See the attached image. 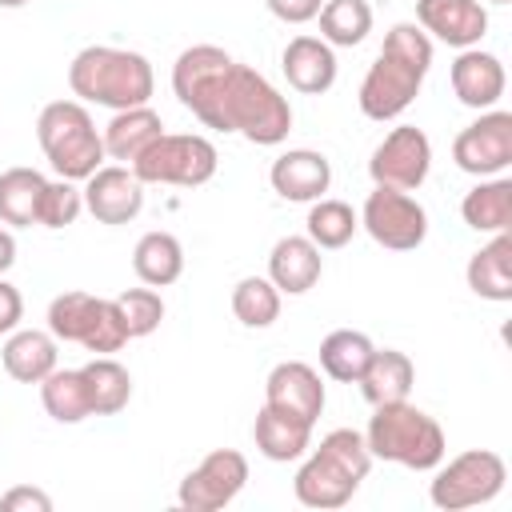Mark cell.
I'll return each instance as SVG.
<instances>
[{"label":"cell","mask_w":512,"mask_h":512,"mask_svg":"<svg viewBox=\"0 0 512 512\" xmlns=\"http://www.w3.org/2000/svg\"><path fill=\"white\" fill-rule=\"evenodd\" d=\"M176 100L216 132H240L252 144H280L292 132V104L248 64L216 44H192L172 64Z\"/></svg>","instance_id":"6da1fadb"},{"label":"cell","mask_w":512,"mask_h":512,"mask_svg":"<svg viewBox=\"0 0 512 512\" xmlns=\"http://www.w3.org/2000/svg\"><path fill=\"white\" fill-rule=\"evenodd\" d=\"M432 68V36L420 24H392L384 36L380 56L360 80V112L368 120H396L420 92Z\"/></svg>","instance_id":"7a4b0ae2"},{"label":"cell","mask_w":512,"mask_h":512,"mask_svg":"<svg viewBox=\"0 0 512 512\" xmlns=\"http://www.w3.org/2000/svg\"><path fill=\"white\" fill-rule=\"evenodd\" d=\"M68 88L84 104L124 112V108H140L152 100L156 76H152L148 56L140 52L112 48V44H88L68 64Z\"/></svg>","instance_id":"3957f363"},{"label":"cell","mask_w":512,"mask_h":512,"mask_svg":"<svg viewBox=\"0 0 512 512\" xmlns=\"http://www.w3.org/2000/svg\"><path fill=\"white\" fill-rule=\"evenodd\" d=\"M368 468H372V452L364 444V432L332 428L312 448V456L296 468L292 492L304 508H344L356 496Z\"/></svg>","instance_id":"277c9868"},{"label":"cell","mask_w":512,"mask_h":512,"mask_svg":"<svg viewBox=\"0 0 512 512\" xmlns=\"http://www.w3.org/2000/svg\"><path fill=\"white\" fill-rule=\"evenodd\" d=\"M364 444L372 452V460H388L412 472H432L448 444H444V428L416 404L408 400H392V404H376L368 428H364Z\"/></svg>","instance_id":"5b68a950"},{"label":"cell","mask_w":512,"mask_h":512,"mask_svg":"<svg viewBox=\"0 0 512 512\" xmlns=\"http://www.w3.org/2000/svg\"><path fill=\"white\" fill-rule=\"evenodd\" d=\"M36 140H40L48 164L56 168V176H64V180H88L108 160L104 140L80 100L44 104L36 116Z\"/></svg>","instance_id":"8992f818"},{"label":"cell","mask_w":512,"mask_h":512,"mask_svg":"<svg viewBox=\"0 0 512 512\" xmlns=\"http://www.w3.org/2000/svg\"><path fill=\"white\" fill-rule=\"evenodd\" d=\"M220 152L208 136L196 132H160L128 168L140 184H176V188H200L216 176Z\"/></svg>","instance_id":"52a82bcc"},{"label":"cell","mask_w":512,"mask_h":512,"mask_svg":"<svg viewBox=\"0 0 512 512\" xmlns=\"http://www.w3.org/2000/svg\"><path fill=\"white\" fill-rule=\"evenodd\" d=\"M436 480L428 484V500L444 512H464V508H476V504H488L500 496L504 480H508V468L496 452L488 448H468L460 456H452L448 464L440 460L436 464Z\"/></svg>","instance_id":"ba28073f"},{"label":"cell","mask_w":512,"mask_h":512,"mask_svg":"<svg viewBox=\"0 0 512 512\" xmlns=\"http://www.w3.org/2000/svg\"><path fill=\"white\" fill-rule=\"evenodd\" d=\"M360 228L388 252H412L428 236V212L416 196L376 184L360 208Z\"/></svg>","instance_id":"9c48e42d"},{"label":"cell","mask_w":512,"mask_h":512,"mask_svg":"<svg viewBox=\"0 0 512 512\" xmlns=\"http://www.w3.org/2000/svg\"><path fill=\"white\" fill-rule=\"evenodd\" d=\"M248 484V460L236 448L208 452L176 488V504L188 512H220L228 508Z\"/></svg>","instance_id":"30bf717a"},{"label":"cell","mask_w":512,"mask_h":512,"mask_svg":"<svg viewBox=\"0 0 512 512\" xmlns=\"http://www.w3.org/2000/svg\"><path fill=\"white\" fill-rule=\"evenodd\" d=\"M452 160L468 176H500L512 164V112L488 108L480 120L460 128L452 140Z\"/></svg>","instance_id":"8fae6325"},{"label":"cell","mask_w":512,"mask_h":512,"mask_svg":"<svg viewBox=\"0 0 512 512\" xmlns=\"http://www.w3.org/2000/svg\"><path fill=\"white\" fill-rule=\"evenodd\" d=\"M428 168H432V140L416 124L392 128L372 148V160H368V176L380 188H400V192L420 188L428 180Z\"/></svg>","instance_id":"7c38bea8"},{"label":"cell","mask_w":512,"mask_h":512,"mask_svg":"<svg viewBox=\"0 0 512 512\" xmlns=\"http://www.w3.org/2000/svg\"><path fill=\"white\" fill-rule=\"evenodd\" d=\"M80 192H84V208L100 224H128L144 208V184L128 164H100Z\"/></svg>","instance_id":"4fadbf2b"},{"label":"cell","mask_w":512,"mask_h":512,"mask_svg":"<svg viewBox=\"0 0 512 512\" xmlns=\"http://www.w3.org/2000/svg\"><path fill=\"white\" fill-rule=\"evenodd\" d=\"M264 404L284 412V416H296L304 424H316L320 412H324L320 372L304 360H280L264 380Z\"/></svg>","instance_id":"5bb4252c"},{"label":"cell","mask_w":512,"mask_h":512,"mask_svg":"<svg viewBox=\"0 0 512 512\" xmlns=\"http://www.w3.org/2000/svg\"><path fill=\"white\" fill-rule=\"evenodd\" d=\"M416 24L452 48H476L488 32L480 0H416Z\"/></svg>","instance_id":"9a60e30c"},{"label":"cell","mask_w":512,"mask_h":512,"mask_svg":"<svg viewBox=\"0 0 512 512\" xmlns=\"http://www.w3.org/2000/svg\"><path fill=\"white\" fill-rule=\"evenodd\" d=\"M268 180H272V192L292 200V204H312L328 192L332 184V164L324 152H312V148H288L272 160L268 168Z\"/></svg>","instance_id":"2e32d148"},{"label":"cell","mask_w":512,"mask_h":512,"mask_svg":"<svg viewBox=\"0 0 512 512\" xmlns=\"http://www.w3.org/2000/svg\"><path fill=\"white\" fill-rule=\"evenodd\" d=\"M448 80H452L456 100L468 104V108H476V112L496 108V100L504 96V84H508L500 56L480 52V44L476 48H460V56L448 68Z\"/></svg>","instance_id":"e0dca14e"},{"label":"cell","mask_w":512,"mask_h":512,"mask_svg":"<svg viewBox=\"0 0 512 512\" xmlns=\"http://www.w3.org/2000/svg\"><path fill=\"white\" fill-rule=\"evenodd\" d=\"M280 68L288 84L304 96H320L336 84V52L320 36H292L280 52Z\"/></svg>","instance_id":"ac0fdd59"},{"label":"cell","mask_w":512,"mask_h":512,"mask_svg":"<svg viewBox=\"0 0 512 512\" xmlns=\"http://www.w3.org/2000/svg\"><path fill=\"white\" fill-rule=\"evenodd\" d=\"M320 272L324 256L308 236H280L268 252V280L288 296H304L308 288H316Z\"/></svg>","instance_id":"d6986e66"},{"label":"cell","mask_w":512,"mask_h":512,"mask_svg":"<svg viewBox=\"0 0 512 512\" xmlns=\"http://www.w3.org/2000/svg\"><path fill=\"white\" fill-rule=\"evenodd\" d=\"M464 276H468V288L480 300L508 304L512 300V236L508 232H492V240L472 252Z\"/></svg>","instance_id":"ffe728a7"},{"label":"cell","mask_w":512,"mask_h":512,"mask_svg":"<svg viewBox=\"0 0 512 512\" xmlns=\"http://www.w3.org/2000/svg\"><path fill=\"white\" fill-rule=\"evenodd\" d=\"M160 132H164V120H160V112L148 108V104L112 112V120H108L104 132H100L104 156H108V160H120V164H132Z\"/></svg>","instance_id":"44dd1931"},{"label":"cell","mask_w":512,"mask_h":512,"mask_svg":"<svg viewBox=\"0 0 512 512\" xmlns=\"http://www.w3.org/2000/svg\"><path fill=\"white\" fill-rule=\"evenodd\" d=\"M56 336L52 332H40V328H16L8 332L4 348H0V360H4V372L20 384H40L52 368H56Z\"/></svg>","instance_id":"7402d4cb"},{"label":"cell","mask_w":512,"mask_h":512,"mask_svg":"<svg viewBox=\"0 0 512 512\" xmlns=\"http://www.w3.org/2000/svg\"><path fill=\"white\" fill-rule=\"evenodd\" d=\"M356 384H360V392L372 408L392 404V400H408V392L416 384V368L400 348H376Z\"/></svg>","instance_id":"603a6c76"},{"label":"cell","mask_w":512,"mask_h":512,"mask_svg":"<svg viewBox=\"0 0 512 512\" xmlns=\"http://www.w3.org/2000/svg\"><path fill=\"white\" fill-rule=\"evenodd\" d=\"M252 440H256L260 456H268L276 464H288V460H300L312 448V424H304L296 416H284V412H276V408L264 404L256 412Z\"/></svg>","instance_id":"cb8c5ba5"},{"label":"cell","mask_w":512,"mask_h":512,"mask_svg":"<svg viewBox=\"0 0 512 512\" xmlns=\"http://www.w3.org/2000/svg\"><path fill=\"white\" fill-rule=\"evenodd\" d=\"M132 272L148 284V288H168L180 280L184 272V248L172 232H144L132 248Z\"/></svg>","instance_id":"d4e9b609"},{"label":"cell","mask_w":512,"mask_h":512,"mask_svg":"<svg viewBox=\"0 0 512 512\" xmlns=\"http://www.w3.org/2000/svg\"><path fill=\"white\" fill-rule=\"evenodd\" d=\"M460 216L472 232H508L512 224V180L508 176H492L480 180L464 200H460Z\"/></svg>","instance_id":"484cf974"},{"label":"cell","mask_w":512,"mask_h":512,"mask_svg":"<svg viewBox=\"0 0 512 512\" xmlns=\"http://www.w3.org/2000/svg\"><path fill=\"white\" fill-rule=\"evenodd\" d=\"M40 404L56 424H80L92 416V396L88 380L80 368H52L40 380Z\"/></svg>","instance_id":"4316f807"},{"label":"cell","mask_w":512,"mask_h":512,"mask_svg":"<svg viewBox=\"0 0 512 512\" xmlns=\"http://www.w3.org/2000/svg\"><path fill=\"white\" fill-rule=\"evenodd\" d=\"M376 344L364 336V332H352V328H336L320 340V368L324 376H332L336 384H356L360 372L368 368Z\"/></svg>","instance_id":"83f0119b"},{"label":"cell","mask_w":512,"mask_h":512,"mask_svg":"<svg viewBox=\"0 0 512 512\" xmlns=\"http://www.w3.org/2000/svg\"><path fill=\"white\" fill-rule=\"evenodd\" d=\"M44 176L36 168H8L0 172V224L32 228L44 196Z\"/></svg>","instance_id":"f1b7e54d"},{"label":"cell","mask_w":512,"mask_h":512,"mask_svg":"<svg viewBox=\"0 0 512 512\" xmlns=\"http://www.w3.org/2000/svg\"><path fill=\"white\" fill-rule=\"evenodd\" d=\"M84 380H88V396H92V416H116L128 408L132 400V376L120 360L112 356H92L84 368Z\"/></svg>","instance_id":"f546056e"},{"label":"cell","mask_w":512,"mask_h":512,"mask_svg":"<svg viewBox=\"0 0 512 512\" xmlns=\"http://www.w3.org/2000/svg\"><path fill=\"white\" fill-rule=\"evenodd\" d=\"M316 20H320V40L332 48H356L372 32L368 0H324Z\"/></svg>","instance_id":"4dcf8cb0"},{"label":"cell","mask_w":512,"mask_h":512,"mask_svg":"<svg viewBox=\"0 0 512 512\" xmlns=\"http://www.w3.org/2000/svg\"><path fill=\"white\" fill-rule=\"evenodd\" d=\"M304 228H308V240L324 252V248H344L352 236H356V228H360V216L352 212V204H344V200H312V208H308V220H304Z\"/></svg>","instance_id":"1f68e13d"},{"label":"cell","mask_w":512,"mask_h":512,"mask_svg":"<svg viewBox=\"0 0 512 512\" xmlns=\"http://www.w3.org/2000/svg\"><path fill=\"white\" fill-rule=\"evenodd\" d=\"M232 312L244 328H272L280 316V288L268 276H244L232 288Z\"/></svg>","instance_id":"d6a6232c"},{"label":"cell","mask_w":512,"mask_h":512,"mask_svg":"<svg viewBox=\"0 0 512 512\" xmlns=\"http://www.w3.org/2000/svg\"><path fill=\"white\" fill-rule=\"evenodd\" d=\"M96 304H100V296H92V292H80V288L60 292V296L48 304V332H52L56 340L84 344V336H88V328H92V316H96Z\"/></svg>","instance_id":"836d02e7"},{"label":"cell","mask_w":512,"mask_h":512,"mask_svg":"<svg viewBox=\"0 0 512 512\" xmlns=\"http://www.w3.org/2000/svg\"><path fill=\"white\" fill-rule=\"evenodd\" d=\"M84 212V192L76 188V180H48L44 184V196H40V212H36V224L40 228H68L76 224V216Z\"/></svg>","instance_id":"e575fe53"},{"label":"cell","mask_w":512,"mask_h":512,"mask_svg":"<svg viewBox=\"0 0 512 512\" xmlns=\"http://www.w3.org/2000/svg\"><path fill=\"white\" fill-rule=\"evenodd\" d=\"M116 308H120L124 328H128L132 340L136 336H152L160 328V320H164V300H160L156 288H128V292L116 296Z\"/></svg>","instance_id":"d590c367"},{"label":"cell","mask_w":512,"mask_h":512,"mask_svg":"<svg viewBox=\"0 0 512 512\" xmlns=\"http://www.w3.org/2000/svg\"><path fill=\"white\" fill-rule=\"evenodd\" d=\"M128 340H132V336H128V328H124V316H120L116 300H104V296H100L96 316H92V328H88V336H84V348L96 352V356H112V352H120Z\"/></svg>","instance_id":"8d00e7d4"},{"label":"cell","mask_w":512,"mask_h":512,"mask_svg":"<svg viewBox=\"0 0 512 512\" xmlns=\"http://www.w3.org/2000/svg\"><path fill=\"white\" fill-rule=\"evenodd\" d=\"M0 508L4 512H52V496L44 488H32V484H20V488H8L0 496Z\"/></svg>","instance_id":"74e56055"},{"label":"cell","mask_w":512,"mask_h":512,"mask_svg":"<svg viewBox=\"0 0 512 512\" xmlns=\"http://www.w3.org/2000/svg\"><path fill=\"white\" fill-rule=\"evenodd\" d=\"M20 320H24V296H20V288H16V284L0 280V336L16 332V328H20Z\"/></svg>","instance_id":"f35d334b"},{"label":"cell","mask_w":512,"mask_h":512,"mask_svg":"<svg viewBox=\"0 0 512 512\" xmlns=\"http://www.w3.org/2000/svg\"><path fill=\"white\" fill-rule=\"evenodd\" d=\"M264 4L284 24H308V20H316V12H320L324 0H264Z\"/></svg>","instance_id":"ab89813d"},{"label":"cell","mask_w":512,"mask_h":512,"mask_svg":"<svg viewBox=\"0 0 512 512\" xmlns=\"http://www.w3.org/2000/svg\"><path fill=\"white\" fill-rule=\"evenodd\" d=\"M12 264H16V240H12L8 228H0V276H4Z\"/></svg>","instance_id":"60d3db41"},{"label":"cell","mask_w":512,"mask_h":512,"mask_svg":"<svg viewBox=\"0 0 512 512\" xmlns=\"http://www.w3.org/2000/svg\"><path fill=\"white\" fill-rule=\"evenodd\" d=\"M28 0H0V8H24Z\"/></svg>","instance_id":"b9f144b4"},{"label":"cell","mask_w":512,"mask_h":512,"mask_svg":"<svg viewBox=\"0 0 512 512\" xmlns=\"http://www.w3.org/2000/svg\"><path fill=\"white\" fill-rule=\"evenodd\" d=\"M492 4H508V0H492Z\"/></svg>","instance_id":"7bdbcfd3"}]
</instances>
